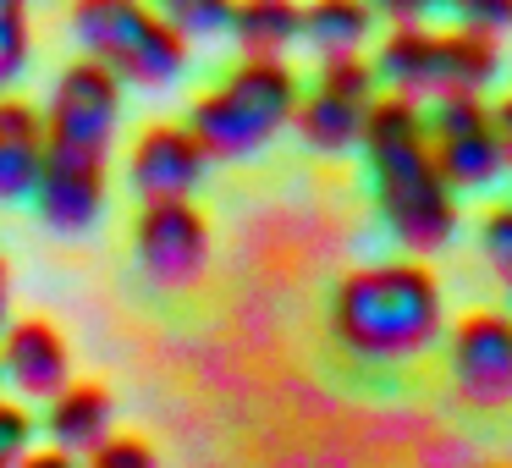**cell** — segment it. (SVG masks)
Wrapping results in <instances>:
<instances>
[{"label":"cell","mask_w":512,"mask_h":468,"mask_svg":"<svg viewBox=\"0 0 512 468\" xmlns=\"http://www.w3.org/2000/svg\"><path fill=\"white\" fill-rule=\"evenodd\" d=\"M358 144L369 149V171H375V193H380V210H386L391 232L408 248H419V254L441 248L457 226V204L430 160L419 105L397 100V94L375 100L364 116Z\"/></svg>","instance_id":"cell-1"},{"label":"cell","mask_w":512,"mask_h":468,"mask_svg":"<svg viewBox=\"0 0 512 468\" xmlns=\"http://www.w3.org/2000/svg\"><path fill=\"white\" fill-rule=\"evenodd\" d=\"M331 331L358 358H408L441 331V292L424 265H364L336 281Z\"/></svg>","instance_id":"cell-2"},{"label":"cell","mask_w":512,"mask_h":468,"mask_svg":"<svg viewBox=\"0 0 512 468\" xmlns=\"http://www.w3.org/2000/svg\"><path fill=\"white\" fill-rule=\"evenodd\" d=\"M298 111V78L287 61H248L232 67L215 89H204L188 111V133L204 160H237L281 133Z\"/></svg>","instance_id":"cell-3"},{"label":"cell","mask_w":512,"mask_h":468,"mask_svg":"<svg viewBox=\"0 0 512 468\" xmlns=\"http://www.w3.org/2000/svg\"><path fill=\"white\" fill-rule=\"evenodd\" d=\"M72 34L89 50L83 61L105 67L116 83L166 89L188 67V39L166 23V12H149L133 0H83V6H72Z\"/></svg>","instance_id":"cell-4"},{"label":"cell","mask_w":512,"mask_h":468,"mask_svg":"<svg viewBox=\"0 0 512 468\" xmlns=\"http://www.w3.org/2000/svg\"><path fill=\"white\" fill-rule=\"evenodd\" d=\"M39 122H45V160L105 171L116 122H122V83L94 61H78L50 83V105L39 111Z\"/></svg>","instance_id":"cell-5"},{"label":"cell","mask_w":512,"mask_h":468,"mask_svg":"<svg viewBox=\"0 0 512 468\" xmlns=\"http://www.w3.org/2000/svg\"><path fill=\"white\" fill-rule=\"evenodd\" d=\"M424 138H430V160L446 188H485L507 166L496 122L479 105V94L474 100H435V116L424 122Z\"/></svg>","instance_id":"cell-6"},{"label":"cell","mask_w":512,"mask_h":468,"mask_svg":"<svg viewBox=\"0 0 512 468\" xmlns=\"http://www.w3.org/2000/svg\"><path fill=\"white\" fill-rule=\"evenodd\" d=\"M369 105H375V67L347 56V61H325L314 89L298 94L292 122H298V133L309 138L314 149H347L364 133Z\"/></svg>","instance_id":"cell-7"},{"label":"cell","mask_w":512,"mask_h":468,"mask_svg":"<svg viewBox=\"0 0 512 468\" xmlns=\"http://www.w3.org/2000/svg\"><path fill=\"white\" fill-rule=\"evenodd\" d=\"M133 248L138 265L160 281V287H182L204 270L210 259V221L199 204L177 199V204H144L133 221Z\"/></svg>","instance_id":"cell-8"},{"label":"cell","mask_w":512,"mask_h":468,"mask_svg":"<svg viewBox=\"0 0 512 468\" xmlns=\"http://www.w3.org/2000/svg\"><path fill=\"white\" fill-rule=\"evenodd\" d=\"M204 149L193 144V133L182 122H149L127 149V182L144 204H177L199 188L204 177Z\"/></svg>","instance_id":"cell-9"},{"label":"cell","mask_w":512,"mask_h":468,"mask_svg":"<svg viewBox=\"0 0 512 468\" xmlns=\"http://www.w3.org/2000/svg\"><path fill=\"white\" fill-rule=\"evenodd\" d=\"M452 375L468 402L512 397V320L507 314H468L452 331Z\"/></svg>","instance_id":"cell-10"},{"label":"cell","mask_w":512,"mask_h":468,"mask_svg":"<svg viewBox=\"0 0 512 468\" xmlns=\"http://www.w3.org/2000/svg\"><path fill=\"white\" fill-rule=\"evenodd\" d=\"M0 380H12L17 397H61L72 386V353L50 320H12L0 331Z\"/></svg>","instance_id":"cell-11"},{"label":"cell","mask_w":512,"mask_h":468,"mask_svg":"<svg viewBox=\"0 0 512 468\" xmlns=\"http://www.w3.org/2000/svg\"><path fill=\"white\" fill-rule=\"evenodd\" d=\"M111 424H116V402L105 386L94 380H72L61 397H50L45 408V435H50V452L61 457H94L105 441H111Z\"/></svg>","instance_id":"cell-12"},{"label":"cell","mask_w":512,"mask_h":468,"mask_svg":"<svg viewBox=\"0 0 512 468\" xmlns=\"http://www.w3.org/2000/svg\"><path fill=\"white\" fill-rule=\"evenodd\" d=\"M496 78V45L468 28L457 34H430V67H424V94L435 100H474Z\"/></svg>","instance_id":"cell-13"},{"label":"cell","mask_w":512,"mask_h":468,"mask_svg":"<svg viewBox=\"0 0 512 468\" xmlns=\"http://www.w3.org/2000/svg\"><path fill=\"white\" fill-rule=\"evenodd\" d=\"M39 160H45V122L34 105L0 94V204L34 199Z\"/></svg>","instance_id":"cell-14"},{"label":"cell","mask_w":512,"mask_h":468,"mask_svg":"<svg viewBox=\"0 0 512 468\" xmlns=\"http://www.w3.org/2000/svg\"><path fill=\"white\" fill-rule=\"evenodd\" d=\"M232 34L248 50V61H281V50L303 34V12L287 0H248V6H232Z\"/></svg>","instance_id":"cell-15"},{"label":"cell","mask_w":512,"mask_h":468,"mask_svg":"<svg viewBox=\"0 0 512 468\" xmlns=\"http://www.w3.org/2000/svg\"><path fill=\"white\" fill-rule=\"evenodd\" d=\"M364 34H369V6H358V0H320V6L303 12V39H309L325 61L358 56Z\"/></svg>","instance_id":"cell-16"},{"label":"cell","mask_w":512,"mask_h":468,"mask_svg":"<svg viewBox=\"0 0 512 468\" xmlns=\"http://www.w3.org/2000/svg\"><path fill=\"white\" fill-rule=\"evenodd\" d=\"M28 45H34L28 6H23V0H0V94L12 89L17 72L28 67Z\"/></svg>","instance_id":"cell-17"},{"label":"cell","mask_w":512,"mask_h":468,"mask_svg":"<svg viewBox=\"0 0 512 468\" xmlns=\"http://www.w3.org/2000/svg\"><path fill=\"white\" fill-rule=\"evenodd\" d=\"M166 23L177 28L182 39H193V34H221V28H232V6H221V0H177L166 12Z\"/></svg>","instance_id":"cell-18"},{"label":"cell","mask_w":512,"mask_h":468,"mask_svg":"<svg viewBox=\"0 0 512 468\" xmlns=\"http://www.w3.org/2000/svg\"><path fill=\"white\" fill-rule=\"evenodd\" d=\"M34 446V419L17 402H0V468H23Z\"/></svg>","instance_id":"cell-19"},{"label":"cell","mask_w":512,"mask_h":468,"mask_svg":"<svg viewBox=\"0 0 512 468\" xmlns=\"http://www.w3.org/2000/svg\"><path fill=\"white\" fill-rule=\"evenodd\" d=\"M89 468H160V457H155V446L138 441V435H111V441L89 457Z\"/></svg>","instance_id":"cell-20"},{"label":"cell","mask_w":512,"mask_h":468,"mask_svg":"<svg viewBox=\"0 0 512 468\" xmlns=\"http://www.w3.org/2000/svg\"><path fill=\"white\" fill-rule=\"evenodd\" d=\"M485 259H490V270L512 287V204H501V210L485 215Z\"/></svg>","instance_id":"cell-21"},{"label":"cell","mask_w":512,"mask_h":468,"mask_svg":"<svg viewBox=\"0 0 512 468\" xmlns=\"http://www.w3.org/2000/svg\"><path fill=\"white\" fill-rule=\"evenodd\" d=\"M463 23H468V34H479V39L501 34V28H512V0H468Z\"/></svg>","instance_id":"cell-22"},{"label":"cell","mask_w":512,"mask_h":468,"mask_svg":"<svg viewBox=\"0 0 512 468\" xmlns=\"http://www.w3.org/2000/svg\"><path fill=\"white\" fill-rule=\"evenodd\" d=\"M490 122H496V138H501V155L512 160V94H507V100L496 105V111H490Z\"/></svg>","instance_id":"cell-23"},{"label":"cell","mask_w":512,"mask_h":468,"mask_svg":"<svg viewBox=\"0 0 512 468\" xmlns=\"http://www.w3.org/2000/svg\"><path fill=\"white\" fill-rule=\"evenodd\" d=\"M12 325V265H6V254H0V331Z\"/></svg>","instance_id":"cell-24"},{"label":"cell","mask_w":512,"mask_h":468,"mask_svg":"<svg viewBox=\"0 0 512 468\" xmlns=\"http://www.w3.org/2000/svg\"><path fill=\"white\" fill-rule=\"evenodd\" d=\"M23 468H78V457H61V452H28Z\"/></svg>","instance_id":"cell-25"},{"label":"cell","mask_w":512,"mask_h":468,"mask_svg":"<svg viewBox=\"0 0 512 468\" xmlns=\"http://www.w3.org/2000/svg\"><path fill=\"white\" fill-rule=\"evenodd\" d=\"M479 468H501V463H479Z\"/></svg>","instance_id":"cell-26"}]
</instances>
